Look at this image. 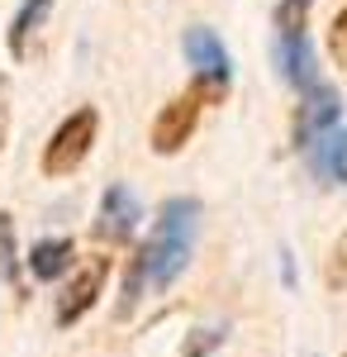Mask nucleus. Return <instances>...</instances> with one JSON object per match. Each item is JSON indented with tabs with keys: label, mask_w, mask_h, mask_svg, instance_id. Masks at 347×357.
<instances>
[{
	"label": "nucleus",
	"mask_w": 347,
	"mask_h": 357,
	"mask_svg": "<svg viewBox=\"0 0 347 357\" xmlns=\"http://www.w3.org/2000/svg\"><path fill=\"white\" fill-rule=\"evenodd\" d=\"M138 220H143V205H138V195L124 186V181H114L105 195H100V210H95V238L100 243H129L138 234Z\"/></svg>",
	"instance_id": "0eeeda50"
},
{
	"label": "nucleus",
	"mask_w": 347,
	"mask_h": 357,
	"mask_svg": "<svg viewBox=\"0 0 347 357\" xmlns=\"http://www.w3.org/2000/svg\"><path fill=\"white\" fill-rule=\"evenodd\" d=\"M323 286H328V291H343V286H347V229L333 238V248H328V262H323Z\"/></svg>",
	"instance_id": "4468645a"
},
{
	"label": "nucleus",
	"mask_w": 347,
	"mask_h": 357,
	"mask_svg": "<svg viewBox=\"0 0 347 357\" xmlns=\"http://www.w3.org/2000/svg\"><path fill=\"white\" fill-rule=\"evenodd\" d=\"M304 153H309V162H314L323 186H347V129H328Z\"/></svg>",
	"instance_id": "1a4fd4ad"
},
{
	"label": "nucleus",
	"mask_w": 347,
	"mask_h": 357,
	"mask_svg": "<svg viewBox=\"0 0 347 357\" xmlns=\"http://www.w3.org/2000/svg\"><path fill=\"white\" fill-rule=\"evenodd\" d=\"M328 57L347 72V5L333 15V24H328Z\"/></svg>",
	"instance_id": "f3484780"
},
{
	"label": "nucleus",
	"mask_w": 347,
	"mask_h": 357,
	"mask_svg": "<svg viewBox=\"0 0 347 357\" xmlns=\"http://www.w3.org/2000/svg\"><path fill=\"white\" fill-rule=\"evenodd\" d=\"M77 267V243L72 238H38L29 248V276L33 281H57Z\"/></svg>",
	"instance_id": "9d476101"
},
{
	"label": "nucleus",
	"mask_w": 347,
	"mask_h": 357,
	"mask_svg": "<svg viewBox=\"0 0 347 357\" xmlns=\"http://www.w3.org/2000/svg\"><path fill=\"white\" fill-rule=\"evenodd\" d=\"M20 248H15V220L0 210V276L5 281H15V272H20V257H15Z\"/></svg>",
	"instance_id": "2eb2a0df"
},
{
	"label": "nucleus",
	"mask_w": 347,
	"mask_h": 357,
	"mask_svg": "<svg viewBox=\"0 0 347 357\" xmlns=\"http://www.w3.org/2000/svg\"><path fill=\"white\" fill-rule=\"evenodd\" d=\"M309 10H314V0H281L276 5V33H304V24H309Z\"/></svg>",
	"instance_id": "ddd939ff"
},
{
	"label": "nucleus",
	"mask_w": 347,
	"mask_h": 357,
	"mask_svg": "<svg viewBox=\"0 0 347 357\" xmlns=\"http://www.w3.org/2000/svg\"><path fill=\"white\" fill-rule=\"evenodd\" d=\"M276 67H281V77L304 96L309 86L319 82V67H314V43H309V33H276Z\"/></svg>",
	"instance_id": "6e6552de"
},
{
	"label": "nucleus",
	"mask_w": 347,
	"mask_h": 357,
	"mask_svg": "<svg viewBox=\"0 0 347 357\" xmlns=\"http://www.w3.org/2000/svg\"><path fill=\"white\" fill-rule=\"evenodd\" d=\"M148 296V267H143V248H138L134 257H129V267H124V286H119V305H114V319H129L138 310V301Z\"/></svg>",
	"instance_id": "f8f14e48"
},
{
	"label": "nucleus",
	"mask_w": 347,
	"mask_h": 357,
	"mask_svg": "<svg viewBox=\"0 0 347 357\" xmlns=\"http://www.w3.org/2000/svg\"><path fill=\"white\" fill-rule=\"evenodd\" d=\"M338 119H343V96L328 82H314L300 96V110H295V148H309L314 138L338 129Z\"/></svg>",
	"instance_id": "423d86ee"
},
{
	"label": "nucleus",
	"mask_w": 347,
	"mask_h": 357,
	"mask_svg": "<svg viewBox=\"0 0 347 357\" xmlns=\"http://www.w3.org/2000/svg\"><path fill=\"white\" fill-rule=\"evenodd\" d=\"M181 53H186L195 91H200L205 100H219V96L233 86V57H229V48L219 43L214 29H200V24L186 29V33H181Z\"/></svg>",
	"instance_id": "7ed1b4c3"
},
{
	"label": "nucleus",
	"mask_w": 347,
	"mask_h": 357,
	"mask_svg": "<svg viewBox=\"0 0 347 357\" xmlns=\"http://www.w3.org/2000/svg\"><path fill=\"white\" fill-rule=\"evenodd\" d=\"M224 333H229L224 324H210V329H195V333L186 338V348H181V357H210L214 348L224 343Z\"/></svg>",
	"instance_id": "dca6fc26"
},
{
	"label": "nucleus",
	"mask_w": 347,
	"mask_h": 357,
	"mask_svg": "<svg viewBox=\"0 0 347 357\" xmlns=\"http://www.w3.org/2000/svg\"><path fill=\"white\" fill-rule=\"evenodd\" d=\"M109 272H114V257H86V262L77 267V276L67 281V291L57 296V310H53V319L62 324V329H72L77 319H86V314L95 310Z\"/></svg>",
	"instance_id": "39448f33"
},
{
	"label": "nucleus",
	"mask_w": 347,
	"mask_h": 357,
	"mask_svg": "<svg viewBox=\"0 0 347 357\" xmlns=\"http://www.w3.org/2000/svg\"><path fill=\"white\" fill-rule=\"evenodd\" d=\"M5 134H10V82L0 77V148H5Z\"/></svg>",
	"instance_id": "a211bd4d"
},
{
	"label": "nucleus",
	"mask_w": 347,
	"mask_h": 357,
	"mask_svg": "<svg viewBox=\"0 0 347 357\" xmlns=\"http://www.w3.org/2000/svg\"><path fill=\"white\" fill-rule=\"evenodd\" d=\"M53 5H57V0H24V5L15 10V20H10V33H5V43H10V57H15V62H24V57H29V38H33L38 29L48 24Z\"/></svg>",
	"instance_id": "9b49d317"
},
{
	"label": "nucleus",
	"mask_w": 347,
	"mask_h": 357,
	"mask_svg": "<svg viewBox=\"0 0 347 357\" xmlns=\"http://www.w3.org/2000/svg\"><path fill=\"white\" fill-rule=\"evenodd\" d=\"M195 234H200V200H195V195H171V200L157 210L153 238L143 243L148 291H167V286L190 267Z\"/></svg>",
	"instance_id": "f257e3e1"
},
{
	"label": "nucleus",
	"mask_w": 347,
	"mask_h": 357,
	"mask_svg": "<svg viewBox=\"0 0 347 357\" xmlns=\"http://www.w3.org/2000/svg\"><path fill=\"white\" fill-rule=\"evenodd\" d=\"M200 110H205V96L190 86L181 96H171L157 114H153V129H148V148L162 153V158H176L181 148L190 143L195 124H200Z\"/></svg>",
	"instance_id": "20e7f679"
},
{
	"label": "nucleus",
	"mask_w": 347,
	"mask_h": 357,
	"mask_svg": "<svg viewBox=\"0 0 347 357\" xmlns=\"http://www.w3.org/2000/svg\"><path fill=\"white\" fill-rule=\"evenodd\" d=\"M95 134H100V114L91 110V105H81L72 110L62 124L53 129V138L43 143V176L48 181H62V176H72L86 158H91V148H95Z\"/></svg>",
	"instance_id": "f03ea898"
}]
</instances>
